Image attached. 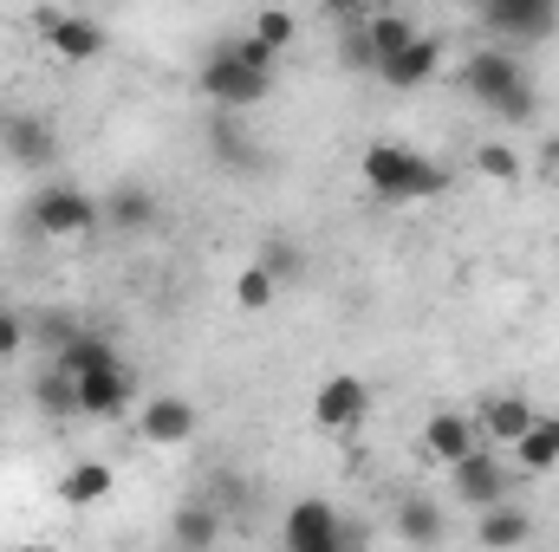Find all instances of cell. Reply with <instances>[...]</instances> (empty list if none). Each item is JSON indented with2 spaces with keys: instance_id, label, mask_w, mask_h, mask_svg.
I'll use <instances>...</instances> for the list:
<instances>
[{
  "instance_id": "1",
  "label": "cell",
  "mask_w": 559,
  "mask_h": 552,
  "mask_svg": "<svg viewBox=\"0 0 559 552\" xmlns=\"http://www.w3.org/2000/svg\"><path fill=\"white\" fill-rule=\"evenodd\" d=\"M462 92H468L475 105H488L501 124H527V118H534V72H527V59L508 52V46L468 52V59H462Z\"/></svg>"
},
{
  "instance_id": "2",
  "label": "cell",
  "mask_w": 559,
  "mask_h": 552,
  "mask_svg": "<svg viewBox=\"0 0 559 552\" xmlns=\"http://www.w3.org/2000/svg\"><path fill=\"white\" fill-rule=\"evenodd\" d=\"M358 169H365V182L384 195V202H429V195H442V163H429L423 149L411 143H371L365 156H358Z\"/></svg>"
},
{
  "instance_id": "3",
  "label": "cell",
  "mask_w": 559,
  "mask_h": 552,
  "mask_svg": "<svg viewBox=\"0 0 559 552\" xmlns=\"http://www.w3.org/2000/svg\"><path fill=\"white\" fill-rule=\"evenodd\" d=\"M26 215H33V228L39 235H52V241H72V235H92L105 215H98V195L92 189H79V182H46L33 202H26Z\"/></svg>"
},
{
  "instance_id": "4",
  "label": "cell",
  "mask_w": 559,
  "mask_h": 552,
  "mask_svg": "<svg viewBox=\"0 0 559 552\" xmlns=\"http://www.w3.org/2000/svg\"><path fill=\"white\" fill-rule=\"evenodd\" d=\"M280 552H352V527L332 501H293L280 520Z\"/></svg>"
},
{
  "instance_id": "5",
  "label": "cell",
  "mask_w": 559,
  "mask_h": 552,
  "mask_svg": "<svg viewBox=\"0 0 559 552\" xmlns=\"http://www.w3.org/2000/svg\"><path fill=\"white\" fill-rule=\"evenodd\" d=\"M202 98L209 105H222V111H248V105H267V92H274V72H248V65H235L222 46L202 59Z\"/></svg>"
},
{
  "instance_id": "6",
  "label": "cell",
  "mask_w": 559,
  "mask_h": 552,
  "mask_svg": "<svg viewBox=\"0 0 559 552\" xmlns=\"http://www.w3.org/2000/svg\"><path fill=\"white\" fill-rule=\"evenodd\" d=\"M481 26H488V39L495 46H540V39H554L559 33V7L554 0H495L488 13H481Z\"/></svg>"
},
{
  "instance_id": "7",
  "label": "cell",
  "mask_w": 559,
  "mask_h": 552,
  "mask_svg": "<svg viewBox=\"0 0 559 552\" xmlns=\"http://www.w3.org/2000/svg\"><path fill=\"white\" fill-rule=\"evenodd\" d=\"M365 416H371V384H365V377L338 371V377L319 384V397H312V422H319V429H358Z\"/></svg>"
},
{
  "instance_id": "8",
  "label": "cell",
  "mask_w": 559,
  "mask_h": 552,
  "mask_svg": "<svg viewBox=\"0 0 559 552\" xmlns=\"http://www.w3.org/2000/svg\"><path fill=\"white\" fill-rule=\"evenodd\" d=\"M449 481H455V501H462V507H475V514H481V507H495V501H508V468H501L488 448H475L468 461H455V468H449Z\"/></svg>"
},
{
  "instance_id": "9",
  "label": "cell",
  "mask_w": 559,
  "mask_h": 552,
  "mask_svg": "<svg viewBox=\"0 0 559 552\" xmlns=\"http://www.w3.org/2000/svg\"><path fill=\"white\" fill-rule=\"evenodd\" d=\"M0 149H7L20 169H46V163L59 156V137H52V124H46V118L13 111V118H0Z\"/></svg>"
},
{
  "instance_id": "10",
  "label": "cell",
  "mask_w": 559,
  "mask_h": 552,
  "mask_svg": "<svg viewBox=\"0 0 559 552\" xmlns=\"http://www.w3.org/2000/svg\"><path fill=\"white\" fill-rule=\"evenodd\" d=\"M39 26H46V39H52V52L59 59H98L105 46H111V33L92 20V13H39Z\"/></svg>"
},
{
  "instance_id": "11",
  "label": "cell",
  "mask_w": 559,
  "mask_h": 552,
  "mask_svg": "<svg viewBox=\"0 0 559 552\" xmlns=\"http://www.w3.org/2000/svg\"><path fill=\"white\" fill-rule=\"evenodd\" d=\"M423 448L442 461V468H455V461H468L481 442H475V416L462 410H436L429 422H423Z\"/></svg>"
},
{
  "instance_id": "12",
  "label": "cell",
  "mask_w": 559,
  "mask_h": 552,
  "mask_svg": "<svg viewBox=\"0 0 559 552\" xmlns=\"http://www.w3.org/2000/svg\"><path fill=\"white\" fill-rule=\"evenodd\" d=\"M138 429H143V442H156V448H182L195 435V404L189 397H150Z\"/></svg>"
},
{
  "instance_id": "13",
  "label": "cell",
  "mask_w": 559,
  "mask_h": 552,
  "mask_svg": "<svg viewBox=\"0 0 559 552\" xmlns=\"http://www.w3.org/2000/svg\"><path fill=\"white\" fill-rule=\"evenodd\" d=\"M436 65H442V39L417 33L397 59H384V65H378V79H384L391 92H417V85H429V79H436Z\"/></svg>"
},
{
  "instance_id": "14",
  "label": "cell",
  "mask_w": 559,
  "mask_h": 552,
  "mask_svg": "<svg viewBox=\"0 0 559 552\" xmlns=\"http://www.w3.org/2000/svg\"><path fill=\"white\" fill-rule=\"evenodd\" d=\"M475 540L488 552H514L534 540V514L521 507V501H495V507H481V520H475Z\"/></svg>"
},
{
  "instance_id": "15",
  "label": "cell",
  "mask_w": 559,
  "mask_h": 552,
  "mask_svg": "<svg viewBox=\"0 0 559 552\" xmlns=\"http://www.w3.org/2000/svg\"><path fill=\"white\" fill-rule=\"evenodd\" d=\"M534 416H540V410H534L527 397L501 391V397H488V404L475 410V435H488V442H508V448H514V442L534 429Z\"/></svg>"
},
{
  "instance_id": "16",
  "label": "cell",
  "mask_w": 559,
  "mask_h": 552,
  "mask_svg": "<svg viewBox=\"0 0 559 552\" xmlns=\"http://www.w3.org/2000/svg\"><path fill=\"white\" fill-rule=\"evenodd\" d=\"M72 391H79V416H118L124 404H131L138 377H131V364H111V371H92V377H79Z\"/></svg>"
},
{
  "instance_id": "17",
  "label": "cell",
  "mask_w": 559,
  "mask_h": 552,
  "mask_svg": "<svg viewBox=\"0 0 559 552\" xmlns=\"http://www.w3.org/2000/svg\"><path fill=\"white\" fill-rule=\"evenodd\" d=\"M98 215H105V228H118V235H143V228L156 221V195L138 189V182H124V189L98 195Z\"/></svg>"
},
{
  "instance_id": "18",
  "label": "cell",
  "mask_w": 559,
  "mask_h": 552,
  "mask_svg": "<svg viewBox=\"0 0 559 552\" xmlns=\"http://www.w3.org/2000/svg\"><path fill=\"white\" fill-rule=\"evenodd\" d=\"M111 364H124V358H118V345H111V338H98V332H79V338L52 358V371H59V377H72V384H79V377H92V371H111Z\"/></svg>"
},
{
  "instance_id": "19",
  "label": "cell",
  "mask_w": 559,
  "mask_h": 552,
  "mask_svg": "<svg viewBox=\"0 0 559 552\" xmlns=\"http://www.w3.org/2000/svg\"><path fill=\"white\" fill-rule=\"evenodd\" d=\"M358 39H365V59H371V72H378L384 59H397V52L417 39V20H404V13H371Z\"/></svg>"
},
{
  "instance_id": "20",
  "label": "cell",
  "mask_w": 559,
  "mask_h": 552,
  "mask_svg": "<svg viewBox=\"0 0 559 552\" xmlns=\"http://www.w3.org/2000/svg\"><path fill=\"white\" fill-rule=\"evenodd\" d=\"M397 533L423 552L442 547V533H449V527H442V507H436L429 494H404V501H397Z\"/></svg>"
},
{
  "instance_id": "21",
  "label": "cell",
  "mask_w": 559,
  "mask_h": 552,
  "mask_svg": "<svg viewBox=\"0 0 559 552\" xmlns=\"http://www.w3.org/2000/svg\"><path fill=\"white\" fill-rule=\"evenodd\" d=\"M111 481H118L111 461H72V475L59 481V501H66V507H98V501L111 494Z\"/></svg>"
},
{
  "instance_id": "22",
  "label": "cell",
  "mask_w": 559,
  "mask_h": 552,
  "mask_svg": "<svg viewBox=\"0 0 559 552\" xmlns=\"http://www.w3.org/2000/svg\"><path fill=\"white\" fill-rule=\"evenodd\" d=\"M169 540H176L182 552H209L215 540H222V514H215V507H176Z\"/></svg>"
},
{
  "instance_id": "23",
  "label": "cell",
  "mask_w": 559,
  "mask_h": 552,
  "mask_svg": "<svg viewBox=\"0 0 559 552\" xmlns=\"http://www.w3.org/2000/svg\"><path fill=\"white\" fill-rule=\"evenodd\" d=\"M33 404H39V416H52V422H66V416H79V391H72V377H59L52 364L33 377Z\"/></svg>"
},
{
  "instance_id": "24",
  "label": "cell",
  "mask_w": 559,
  "mask_h": 552,
  "mask_svg": "<svg viewBox=\"0 0 559 552\" xmlns=\"http://www.w3.org/2000/svg\"><path fill=\"white\" fill-rule=\"evenodd\" d=\"M274 299H280V279L267 274V267H241V274H235V305H241V312H267Z\"/></svg>"
},
{
  "instance_id": "25",
  "label": "cell",
  "mask_w": 559,
  "mask_h": 552,
  "mask_svg": "<svg viewBox=\"0 0 559 552\" xmlns=\"http://www.w3.org/2000/svg\"><path fill=\"white\" fill-rule=\"evenodd\" d=\"M33 332H39V345H46V364H52V358H59V351L79 338V319H72L66 305H46V312L33 319Z\"/></svg>"
},
{
  "instance_id": "26",
  "label": "cell",
  "mask_w": 559,
  "mask_h": 552,
  "mask_svg": "<svg viewBox=\"0 0 559 552\" xmlns=\"http://www.w3.org/2000/svg\"><path fill=\"white\" fill-rule=\"evenodd\" d=\"M293 33H299V20H293L286 7H267V13H254V26H248V39H261L274 59L286 52V46H293Z\"/></svg>"
},
{
  "instance_id": "27",
  "label": "cell",
  "mask_w": 559,
  "mask_h": 552,
  "mask_svg": "<svg viewBox=\"0 0 559 552\" xmlns=\"http://www.w3.org/2000/svg\"><path fill=\"white\" fill-rule=\"evenodd\" d=\"M475 176H488V182H521V149H514V143H481V149H475Z\"/></svg>"
},
{
  "instance_id": "28",
  "label": "cell",
  "mask_w": 559,
  "mask_h": 552,
  "mask_svg": "<svg viewBox=\"0 0 559 552\" xmlns=\"http://www.w3.org/2000/svg\"><path fill=\"white\" fill-rule=\"evenodd\" d=\"M534 422H540V416H534ZM514 455H521V468H527V475H547V468H559V461H554V448H547V442H540L534 429H527V435L514 442Z\"/></svg>"
},
{
  "instance_id": "29",
  "label": "cell",
  "mask_w": 559,
  "mask_h": 552,
  "mask_svg": "<svg viewBox=\"0 0 559 552\" xmlns=\"http://www.w3.org/2000/svg\"><path fill=\"white\" fill-rule=\"evenodd\" d=\"M222 52H228V59H235V65H248V72H274V52H267V46H261V39H228V46H222Z\"/></svg>"
},
{
  "instance_id": "30",
  "label": "cell",
  "mask_w": 559,
  "mask_h": 552,
  "mask_svg": "<svg viewBox=\"0 0 559 552\" xmlns=\"http://www.w3.org/2000/svg\"><path fill=\"white\" fill-rule=\"evenodd\" d=\"M26 338H33V332H26V319H20L13 305H0V358H13Z\"/></svg>"
},
{
  "instance_id": "31",
  "label": "cell",
  "mask_w": 559,
  "mask_h": 552,
  "mask_svg": "<svg viewBox=\"0 0 559 552\" xmlns=\"http://www.w3.org/2000/svg\"><path fill=\"white\" fill-rule=\"evenodd\" d=\"M254 267H267L274 279H286V274H299V254H293V248H267V254H261Z\"/></svg>"
},
{
  "instance_id": "32",
  "label": "cell",
  "mask_w": 559,
  "mask_h": 552,
  "mask_svg": "<svg viewBox=\"0 0 559 552\" xmlns=\"http://www.w3.org/2000/svg\"><path fill=\"white\" fill-rule=\"evenodd\" d=\"M534 435L554 448V461H559V410H554V416H540V422H534Z\"/></svg>"
},
{
  "instance_id": "33",
  "label": "cell",
  "mask_w": 559,
  "mask_h": 552,
  "mask_svg": "<svg viewBox=\"0 0 559 552\" xmlns=\"http://www.w3.org/2000/svg\"><path fill=\"white\" fill-rule=\"evenodd\" d=\"M540 163H547V169H559V131L547 143H540Z\"/></svg>"
}]
</instances>
